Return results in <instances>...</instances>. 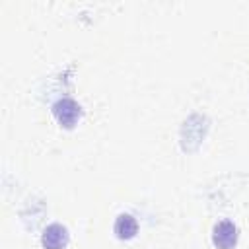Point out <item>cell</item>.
<instances>
[{
    "instance_id": "6da1fadb",
    "label": "cell",
    "mask_w": 249,
    "mask_h": 249,
    "mask_svg": "<svg viewBox=\"0 0 249 249\" xmlns=\"http://www.w3.org/2000/svg\"><path fill=\"white\" fill-rule=\"evenodd\" d=\"M53 115H54V119L62 126H68L70 128L80 119V105L74 99H70V97H62V99H58L53 105Z\"/></svg>"
},
{
    "instance_id": "7a4b0ae2",
    "label": "cell",
    "mask_w": 249,
    "mask_h": 249,
    "mask_svg": "<svg viewBox=\"0 0 249 249\" xmlns=\"http://www.w3.org/2000/svg\"><path fill=\"white\" fill-rule=\"evenodd\" d=\"M212 241L218 249H233L237 243V228L230 220H222L212 230Z\"/></svg>"
},
{
    "instance_id": "3957f363",
    "label": "cell",
    "mask_w": 249,
    "mask_h": 249,
    "mask_svg": "<svg viewBox=\"0 0 249 249\" xmlns=\"http://www.w3.org/2000/svg\"><path fill=\"white\" fill-rule=\"evenodd\" d=\"M41 243L45 249H64L68 245V230L60 224H51L45 228Z\"/></svg>"
},
{
    "instance_id": "277c9868",
    "label": "cell",
    "mask_w": 249,
    "mask_h": 249,
    "mask_svg": "<svg viewBox=\"0 0 249 249\" xmlns=\"http://www.w3.org/2000/svg\"><path fill=\"white\" fill-rule=\"evenodd\" d=\"M138 231V224L130 214H119L115 220V233L119 239H130Z\"/></svg>"
}]
</instances>
